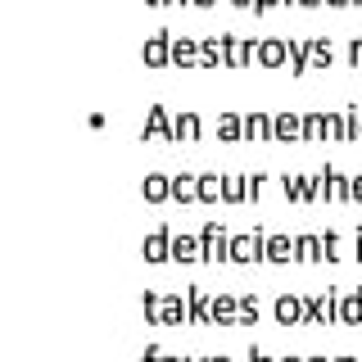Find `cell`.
Instances as JSON below:
<instances>
[{"label": "cell", "instance_id": "cell-1", "mask_svg": "<svg viewBox=\"0 0 362 362\" xmlns=\"http://www.w3.org/2000/svg\"><path fill=\"white\" fill-rule=\"evenodd\" d=\"M222 37V64L226 68H249L258 59V37H235V32H218Z\"/></svg>", "mask_w": 362, "mask_h": 362}, {"label": "cell", "instance_id": "cell-2", "mask_svg": "<svg viewBox=\"0 0 362 362\" xmlns=\"http://www.w3.org/2000/svg\"><path fill=\"white\" fill-rule=\"evenodd\" d=\"M339 294L335 286H322L308 294V326H326V322H339Z\"/></svg>", "mask_w": 362, "mask_h": 362}, {"label": "cell", "instance_id": "cell-3", "mask_svg": "<svg viewBox=\"0 0 362 362\" xmlns=\"http://www.w3.org/2000/svg\"><path fill=\"white\" fill-rule=\"evenodd\" d=\"M199 249H204V263H231V235H226V226L204 222V231H199Z\"/></svg>", "mask_w": 362, "mask_h": 362}, {"label": "cell", "instance_id": "cell-4", "mask_svg": "<svg viewBox=\"0 0 362 362\" xmlns=\"http://www.w3.org/2000/svg\"><path fill=\"white\" fill-rule=\"evenodd\" d=\"M272 141H276V145L303 141V113L299 109H276V113H272Z\"/></svg>", "mask_w": 362, "mask_h": 362}, {"label": "cell", "instance_id": "cell-5", "mask_svg": "<svg viewBox=\"0 0 362 362\" xmlns=\"http://www.w3.org/2000/svg\"><path fill=\"white\" fill-rule=\"evenodd\" d=\"M173 235H177L173 226H168V222H158L154 231L141 240V254H145V263H168V258H173Z\"/></svg>", "mask_w": 362, "mask_h": 362}, {"label": "cell", "instance_id": "cell-6", "mask_svg": "<svg viewBox=\"0 0 362 362\" xmlns=\"http://www.w3.org/2000/svg\"><path fill=\"white\" fill-rule=\"evenodd\" d=\"M281 190H286L290 204H313V199H322V186H317V177H308V173H286V177H281Z\"/></svg>", "mask_w": 362, "mask_h": 362}, {"label": "cell", "instance_id": "cell-7", "mask_svg": "<svg viewBox=\"0 0 362 362\" xmlns=\"http://www.w3.org/2000/svg\"><path fill=\"white\" fill-rule=\"evenodd\" d=\"M276 322L281 326H308V299L303 294H294V290H286V294H276Z\"/></svg>", "mask_w": 362, "mask_h": 362}, {"label": "cell", "instance_id": "cell-8", "mask_svg": "<svg viewBox=\"0 0 362 362\" xmlns=\"http://www.w3.org/2000/svg\"><path fill=\"white\" fill-rule=\"evenodd\" d=\"M263 226H254L249 235H231V263H263Z\"/></svg>", "mask_w": 362, "mask_h": 362}, {"label": "cell", "instance_id": "cell-9", "mask_svg": "<svg viewBox=\"0 0 362 362\" xmlns=\"http://www.w3.org/2000/svg\"><path fill=\"white\" fill-rule=\"evenodd\" d=\"M141 141H177V136H173V113H168V105H150V109H145Z\"/></svg>", "mask_w": 362, "mask_h": 362}, {"label": "cell", "instance_id": "cell-10", "mask_svg": "<svg viewBox=\"0 0 362 362\" xmlns=\"http://www.w3.org/2000/svg\"><path fill=\"white\" fill-rule=\"evenodd\" d=\"M141 59H145V68H168V64H173V32H154V37H145Z\"/></svg>", "mask_w": 362, "mask_h": 362}, {"label": "cell", "instance_id": "cell-11", "mask_svg": "<svg viewBox=\"0 0 362 362\" xmlns=\"http://www.w3.org/2000/svg\"><path fill=\"white\" fill-rule=\"evenodd\" d=\"M186 317H190V326L213 322V299L204 286H186Z\"/></svg>", "mask_w": 362, "mask_h": 362}, {"label": "cell", "instance_id": "cell-12", "mask_svg": "<svg viewBox=\"0 0 362 362\" xmlns=\"http://www.w3.org/2000/svg\"><path fill=\"white\" fill-rule=\"evenodd\" d=\"M317 186H322V199H354L349 195V177L339 173L335 163H326L322 173H317Z\"/></svg>", "mask_w": 362, "mask_h": 362}, {"label": "cell", "instance_id": "cell-13", "mask_svg": "<svg viewBox=\"0 0 362 362\" xmlns=\"http://www.w3.org/2000/svg\"><path fill=\"white\" fill-rule=\"evenodd\" d=\"M258 64H263V68L290 64V37H263V41H258Z\"/></svg>", "mask_w": 362, "mask_h": 362}, {"label": "cell", "instance_id": "cell-14", "mask_svg": "<svg viewBox=\"0 0 362 362\" xmlns=\"http://www.w3.org/2000/svg\"><path fill=\"white\" fill-rule=\"evenodd\" d=\"M235 317H240V294H213V326H235Z\"/></svg>", "mask_w": 362, "mask_h": 362}, {"label": "cell", "instance_id": "cell-15", "mask_svg": "<svg viewBox=\"0 0 362 362\" xmlns=\"http://www.w3.org/2000/svg\"><path fill=\"white\" fill-rule=\"evenodd\" d=\"M141 195H145V204H163V199H173V177H168V173H145Z\"/></svg>", "mask_w": 362, "mask_h": 362}, {"label": "cell", "instance_id": "cell-16", "mask_svg": "<svg viewBox=\"0 0 362 362\" xmlns=\"http://www.w3.org/2000/svg\"><path fill=\"white\" fill-rule=\"evenodd\" d=\"M290 258H294V240H290V235H281V231H267L263 263H290Z\"/></svg>", "mask_w": 362, "mask_h": 362}, {"label": "cell", "instance_id": "cell-17", "mask_svg": "<svg viewBox=\"0 0 362 362\" xmlns=\"http://www.w3.org/2000/svg\"><path fill=\"white\" fill-rule=\"evenodd\" d=\"M218 141H226V145L245 141V113H235V109L218 113Z\"/></svg>", "mask_w": 362, "mask_h": 362}, {"label": "cell", "instance_id": "cell-18", "mask_svg": "<svg viewBox=\"0 0 362 362\" xmlns=\"http://www.w3.org/2000/svg\"><path fill=\"white\" fill-rule=\"evenodd\" d=\"M199 64V37H173V68H195Z\"/></svg>", "mask_w": 362, "mask_h": 362}, {"label": "cell", "instance_id": "cell-19", "mask_svg": "<svg viewBox=\"0 0 362 362\" xmlns=\"http://www.w3.org/2000/svg\"><path fill=\"white\" fill-rule=\"evenodd\" d=\"M199 132H204V122H199V113L195 109H181L177 113V118H173V136H177V141H199Z\"/></svg>", "mask_w": 362, "mask_h": 362}, {"label": "cell", "instance_id": "cell-20", "mask_svg": "<svg viewBox=\"0 0 362 362\" xmlns=\"http://www.w3.org/2000/svg\"><path fill=\"white\" fill-rule=\"evenodd\" d=\"M245 141H272V113H263V109L245 113Z\"/></svg>", "mask_w": 362, "mask_h": 362}, {"label": "cell", "instance_id": "cell-21", "mask_svg": "<svg viewBox=\"0 0 362 362\" xmlns=\"http://www.w3.org/2000/svg\"><path fill=\"white\" fill-rule=\"evenodd\" d=\"M173 263H204L199 235H173Z\"/></svg>", "mask_w": 362, "mask_h": 362}, {"label": "cell", "instance_id": "cell-22", "mask_svg": "<svg viewBox=\"0 0 362 362\" xmlns=\"http://www.w3.org/2000/svg\"><path fill=\"white\" fill-rule=\"evenodd\" d=\"M173 199L177 204H199V173H177L173 177Z\"/></svg>", "mask_w": 362, "mask_h": 362}, {"label": "cell", "instance_id": "cell-23", "mask_svg": "<svg viewBox=\"0 0 362 362\" xmlns=\"http://www.w3.org/2000/svg\"><path fill=\"white\" fill-rule=\"evenodd\" d=\"M339 322H344V326H362V286L339 294Z\"/></svg>", "mask_w": 362, "mask_h": 362}, {"label": "cell", "instance_id": "cell-24", "mask_svg": "<svg viewBox=\"0 0 362 362\" xmlns=\"http://www.w3.org/2000/svg\"><path fill=\"white\" fill-rule=\"evenodd\" d=\"M308 54H313V68H317V73H326V68L335 64V41L331 37H308Z\"/></svg>", "mask_w": 362, "mask_h": 362}, {"label": "cell", "instance_id": "cell-25", "mask_svg": "<svg viewBox=\"0 0 362 362\" xmlns=\"http://www.w3.org/2000/svg\"><path fill=\"white\" fill-rule=\"evenodd\" d=\"M290 73H294V77L313 73V54H308V37H290Z\"/></svg>", "mask_w": 362, "mask_h": 362}, {"label": "cell", "instance_id": "cell-26", "mask_svg": "<svg viewBox=\"0 0 362 362\" xmlns=\"http://www.w3.org/2000/svg\"><path fill=\"white\" fill-rule=\"evenodd\" d=\"M294 258H299V263H326L322 235H294Z\"/></svg>", "mask_w": 362, "mask_h": 362}, {"label": "cell", "instance_id": "cell-27", "mask_svg": "<svg viewBox=\"0 0 362 362\" xmlns=\"http://www.w3.org/2000/svg\"><path fill=\"white\" fill-rule=\"evenodd\" d=\"M163 326H190L186 303H181V294H177V290H168V294H163Z\"/></svg>", "mask_w": 362, "mask_h": 362}, {"label": "cell", "instance_id": "cell-28", "mask_svg": "<svg viewBox=\"0 0 362 362\" xmlns=\"http://www.w3.org/2000/svg\"><path fill=\"white\" fill-rule=\"evenodd\" d=\"M303 141H326V109L303 113Z\"/></svg>", "mask_w": 362, "mask_h": 362}, {"label": "cell", "instance_id": "cell-29", "mask_svg": "<svg viewBox=\"0 0 362 362\" xmlns=\"http://www.w3.org/2000/svg\"><path fill=\"white\" fill-rule=\"evenodd\" d=\"M222 64V37H199V68Z\"/></svg>", "mask_w": 362, "mask_h": 362}, {"label": "cell", "instance_id": "cell-30", "mask_svg": "<svg viewBox=\"0 0 362 362\" xmlns=\"http://www.w3.org/2000/svg\"><path fill=\"white\" fill-rule=\"evenodd\" d=\"M222 181L218 173H199V204H218L222 199Z\"/></svg>", "mask_w": 362, "mask_h": 362}, {"label": "cell", "instance_id": "cell-31", "mask_svg": "<svg viewBox=\"0 0 362 362\" xmlns=\"http://www.w3.org/2000/svg\"><path fill=\"white\" fill-rule=\"evenodd\" d=\"M141 313H145V322L163 326V294H158V290H145L141 294Z\"/></svg>", "mask_w": 362, "mask_h": 362}, {"label": "cell", "instance_id": "cell-32", "mask_svg": "<svg viewBox=\"0 0 362 362\" xmlns=\"http://www.w3.org/2000/svg\"><path fill=\"white\" fill-rule=\"evenodd\" d=\"M249 199V181L245 177H226L222 181V204H245Z\"/></svg>", "mask_w": 362, "mask_h": 362}, {"label": "cell", "instance_id": "cell-33", "mask_svg": "<svg viewBox=\"0 0 362 362\" xmlns=\"http://www.w3.org/2000/svg\"><path fill=\"white\" fill-rule=\"evenodd\" d=\"M258 294H240V317H235V326H254L258 322Z\"/></svg>", "mask_w": 362, "mask_h": 362}, {"label": "cell", "instance_id": "cell-34", "mask_svg": "<svg viewBox=\"0 0 362 362\" xmlns=\"http://www.w3.org/2000/svg\"><path fill=\"white\" fill-rule=\"evenodd\" d=\"M362 136V105H349L344 109V141H358Z\"/></svg>", "mask_w": 362, "mask_h": 362}, {"label": "cell", "instance_id": "cell-35", "mask_svg": "<svg viewBox=\"0 0 362 362\" xmlns=\"http://www.w3.org/2000/svg\"><path fill=\"white\" fill-rule=\"evenodd\" d=\"M339 249H344V240H339V231H326V235H322V254H326V263H335V258H344Z\"/></svg>", "mask_w": 362, "mask_h": 362}, {"label": "cell", "instance_id": "cell-36", "mask_svg": "<svg viewBox=\"0 0 362 362\" xmlns=\"http://www.w3.org/2000/svg\"><path fill=\"white\" fill-rule=\"evenodd\" d=\"M349 68H362V37H349V50H344Z\"/></svg>", "mask_w": 362, "mask_h": 362}, {"label": "cell", "instance_id": "cell-37", "mask_svg": "<svg viewBox=\"0 0 362 362\" xmlns=\"http://www.w3.org/2000/svg\"><path fill=\"white\" fill-rule=\"evenodd\" d=\"M326 132H331L335 141H344V113H326Z\"/></svg>", "mask_w": 362, "mask_h": 362}, {"label": "cell", "instance_id": "cell-38", "mask_svg": "<svg viewBox=\"0 0 362 362\" xmlns=\"http://www.w3.org/2000/svg\"><path fill=\"white\" fill-rule=\"evenodd\" d=\"M141 362H163V344H145V354Z\"/></svg>", "mask_w": 362, "mask_h": 362}, {"label": "cell", "instance_id": "cell-39", "mask_svg": "<svg viewBox=\"0 0 362 362\" xmlns=\"http://www.w3.org/2000/svg\"><path fill=\"white\" fill-rule=\"evenodd\" d=\"M249 362H276V358H272V354H267V349H258V344H249Z\"/></svg>", "mask_w": 362, "mask_h": 362}, {"label": "cell", "instance_id": "cell-40", "mask_svg": "<svg viewBox=\"0 0 362 362\" xmlns=\"http://www.w3.org/2000/svg\"><path fill=\"white\" fill-rule=\"evenodd\" d=\"M349 195H354V199L362 204V173H354V177H349Z\"/></svg>", "mask_w": 362, "mask_h": 362}, {"label": "cell", "instance_id": "cell-41", "mask_svg": "<svg viewBox=\"0 0 362 362\" xmlns=\"http://www.w3.org/2000/svg\"><path fill=\"white\" fill-rule=\"evenodd\" d=\"M276 5H286V0H254V14H267V9H276Z\"/></svg>", "mask_w": 362, "mask_h": 362}, {"label": "cell", "instance_id": "cell-42", "mask_svg": "<svg viewBox=\"0 0 362 362\" xmlns=\"http://www.w3.org/2000/svg\"><path fill=\"white\" fill-rule=\"evenodd\" d=\"M294 5H303V9H317V5H326V0H294Z\"/></svg>", "mask_w": 362, "mask_h": 362}, {"label": "cell", "instance_id": "cell-43", "mask_svg": "<svg viewBox=\"0 0 362 362\" xmlns=\"http://www.w3.org/2000/svg\"><path fill=\"white\" fill-rule=\"evenodd\" d=\"M190 5H199V9H213V5H218V0H190Z\"/></svg>", "mask_w": 362, "mask_h": 362}, {"label": "cell", "instance_id": "cell-44", "mask_svg": "<svg viewBox=\"0 0 362 362\" xmlns=\"http://www.w3.org/2000/svg\"><path fill=\"white\" fill-rule=\"evenodd\" d=\"M354 254H358V258H362V231H358V235H354Z\"/></svg>", "mask_w": 362, "mask_h": 362}, {"label": "cell", "instance_id": "cell-45", "mask_svg": "<svg viewBox=\"0 0 362 362\" xmlns=\"http://www.w3.org/2000/svg\"><path fill=\"white\" fill-rule=\"evenodd\" d=\"M276 362H308V358H294V354H286V358H276Z\"/></svg>", "mask_w": 362, "mask_h": 362}, {"label": "cell", "instance_id": "cell-46", "mask_svg": "<svg viewBox=\"0 0 362 362\" xmlns=\"http://www.w3.org/2000/svg\"><path fill=\"white\" fill-rule=\"evenodd\" d=\"M235 5H240V9H254V0H235Z\"/></svg>", "mask_w": 362, "mask_h": 362}, {"label": "cell", "instance_id": "cell-47", "mask_svg": "<svg viewBox=\"0 0 362 362\" xmlns=\"http://www.w3.org/2000/svg\"><path fill=\"white\" fill-rule=\"evenodd\" d=\"M326 5H354V0H326Z\"/></svg>", "mask_w": 362, "mask_h": 362}, {"label": "cell", "instance_id": "cell-48", "mask_svg": "<svg viewBox=\"0 0 362 362\" xmlns=\"http://www.w3.org/2000/svg\"><path fill=\"white\" fill-rule=\"evenodd\" d=\"M163 362H186V358H173V354H163Z\"/></svg>", "mask_w": 362, "mask_h": 362}, {"label": "cell", "instance_id": "cell-49", "mask_svg": "<svg viewBox=\"0 0 362 362\" xmlns=\"http://www.w3.org/2000/svg\"><path fill=\"white\" fill-rule=\"evenodd\" d=\"M308 362H335V358H322V354H317V358H308Z\"/></svg>", "mask_w": 362, "mask_h": 362}, {"label": "cell", "instance_id": "cell-50", "mask_svg": "<svg viewBox=\"0 0 362 362\" xmlns=\"http://www.w3.org/2000/svg\"><path fill=\"white\" fill-rule=\"evenodd\" d=\"M209 362H231V358H226V354H218V358H209Z\"/></svg>", "mask_w": 362, "mask_h": 362}, {"label": "cell", "instance_id": "cell-51", "mask_svg": "<svg viewBox=\"0 0 362 362\" xmlns=\"http://www.w3.org/2000/svg\"><path fill=\"white\" fill-rule=\"evenodd\" d=\"M145 5H154V9H163V0H145Z\"/></svg>", "mask_w": 362, "mask_h": 362}, {"label": "cell", "instance_id": "cell-52", "mask_svg": "<svg viewBox=\"0 0 362 362\" xmlns=\"http://www.w3.org/2000/svg\"><path fill=\"white\" fill-rule=\"evenodd\" d=\"M335 362H362V358H335Z\"/></svg>", "mask_w": 362, "mask_h": 362}, {"label": "cell", "instance_id": "cell-53", "mask_svg": "<svg viewBox=\"0 0 362 362\" xmlns=\"http://www.w3.org/2000/svg\"><path fill=\"white\" fill-rule=\"evenodd\" d=\"M163 5H186V0H163Z\"/></svg>", "mask_w": 362, "mask_h": 362}, {"label": "cell", "instance_id": "cell-54", "mask_svg": "<svg viewBox=\"0 0 362 362\" xmlns=\"http://www.w3.org/2000/svg\"><path fill=\"white\" fill-rule=\"evenodd\" d=\"M186 362H209V358H186Z\"/></svg>", "mask_w": 362, "mask_h": 362}, {"label": "cell", "instance_id": "cell-55", "mask_svg": "<svg viewBox=\"0 0 362 362\" xmlns=\"http://www.w3.org/2000/svg\"><path fill=\"white\" fill-rule=\"evenodd\" d=\"M354 5H362V0H354Z\"/></svg>", "mask_w": 362, "mask_h": 362}]
</instances>
